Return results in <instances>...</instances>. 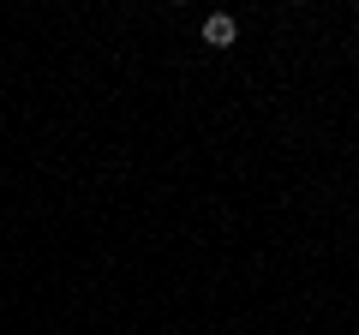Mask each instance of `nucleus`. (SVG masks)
<instances>
[{"mask_svg": "<svg viewBox=\"0 0 359 335\" xmlns=\"http://www.w3.org/2000/svg\"><path fill=\"white\" fill-rule=\"evenodd\" d=\"M204 42H210V48H228V42H233V18L228 13H210L204 18Z\"/></svg>", "mask_w": 359, "mask_h": 335, "instance_id": "1", "label": "nucleus"}]
</instances>
